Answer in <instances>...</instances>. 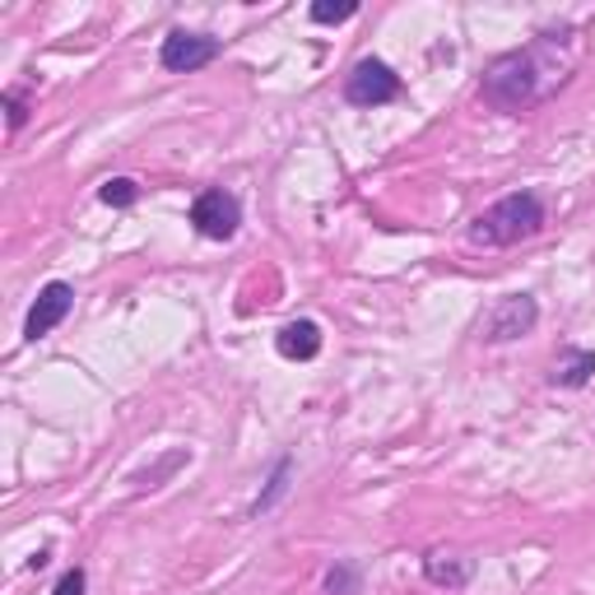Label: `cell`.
<instances>
[{"label":"cell","mask_w":595,"mask_h":595,"mask_svg":"<svg viewBox=\"0 0 595 595\" xmlns=\"http://www.w3.org/2000/svg\"><path fill=\"white\" fill-rule=\"evenodd\" d=\"M577 66V29H558V33H539L530 47L507 51L488 66L479 98L498 112H522L530 102L549 98Z\"/></svg>","instance_id":"cell-1"},{"label":"cell","mask_w":595,"mask_h":595,"mask_svg":"<svg viewBox=\"0 0 595 595\" xmlns=\"http://www.w3.org/2000/svg\"><path fill=\"white\" fill-rule=\"evenodd\" d=\"M595 373V354L591 349H563L549 368V381L554 386H586Z\"/></svg>","instance_id":"cell-9"},{"label":"cell","mask_w":595,"mask_h":595,"mask_svg":"<svg viewBox=\"0 0 595 595\" xmlns=\"http://www.w3.org/2000/svg\"><path fill=\"white\" fill-rule=\"evenodd\" d=\"M70 303H75V289L70 284H47V289L38 294V303H33V313H29V321H23V335L29 340H42L47 330H57L61 321H66V313H70Z\"/></svg>","instance_id":"cell-7"},{"label":"cell","mask_w":595,"mask_h":595,"mask_svg":"<svg viewBox=\"0 0 595 595\" xmlns=\"http://www.w3.org/2000/svg\"><path fill=\"white\" fill-rule=\"evenodd\" d=\"M424 573H428V582L433 586H465L470 582V563H460V558H452V554H428L424 558Z\"/></svg>","instance_id":"cell-10"},{"label":"cell","mask_w":595,"mask_h":595,"mask_svg":"<svg viewBox=\"0 0 595 595\" xmlns=\"http://www.w3.org/2000/svg\"><path fill=\"white\" fill-rule=\"evenodd\" d=\"M136 196H140V187L131 182V177H112V182L102 187V200L108 205H136Z\"/></svg>","instance_id":"cell-13"},{"label":"cell","mask_w":595,"mask_h":595,"mask_svg":"<svg viewBox=\"0 0 595 595\" xmlns=\"http://www.w3.org/2000/svg\"><path fill=\"white\" fill-rule=\"evenodd\" d=\"M51 595H85V573H80V567H70V573L57 582V591H51Z\"/></svg>","instance_id":"cell-15"},{"label":"cell","mask_w":595,"mask_h":595,"mask_svg":"<svg viewBox=\"0 0 595 595\" xmlns=\"http://www.w3.org/2000/svg\"><path fill=\"white\" fill-rule=\"evenodd\" d=\"M354 14H358L354 0H340V6H330V0H317V6H313V19H317V23H345V19H354Z\"/></svg>","instance_id":"cell-12"},{"label":"cell","mask_w":595,"mask_h":595,"mask_svg":"<svg viewBox=\"0 0 595 595\" xmlns=\"http://www.w3.org/2000/svg\"><path fill=\"white\" fill-rule=\"evenodd\" d=\"M279 354L284 358H294V364H307V358H317V349H321V326L317 321H289L279 330Z\"/></svg>","instance_id":"cell-8"},{"label":"cell","mask_w":595,"mask_h":595,"mask_svg":"<svg viewBox=\"0 0 595 595\" xmlns=\"http://www.w3.org/2000/svg\"><path fill=\"white\" fill-rule=\"evenodd\" d=\"M545 228V205L530 191H516V196H503L494 200L488 210L470 224V242L475 247H516L535 238V232Z\"/></svg>","instance_id":"cell-2"},{"label":"cell","mask_w":595,"mask_h":595,"mask_svg":"<svg viewBox=\"0 0 595 595\" xmlns=\"http://www.w3.org/2000/svg\"><path fill=\"white\" fill-rule=\"evenodd\" d=\"M289 470H294V465H289V460H279V470H275L270 488L261 494V503H256V512H266V507H275V503L284 498V488H289Z\"/></svg>","instance_id":"cell-14"},{"label":"cell","mask_w":595,"mask_h":595,"mask_svg":"<svg viewBox=\"0 0 595 595\" xmlns=\"http://www.w3.org/2000/svg\"><path fill=\"white\" fill-rule=\"evenodd\" d=\"M326 595H364V582H358L349 563H335L326 573Z\"/></svg>","instance_id":"cell-11"},{"label":"cell","mask_w":595,"mask_h":595,"mask_svg":"<svg viewBox=\"0 0 595 595\" xmlns=\"http://www.w3.org/2000/svg\"><path fill=\"white\" fill-rule=\"evenodd\" d=\"M535 321H539L535 298H530V294H507V298H498V303L479 317V340H488V345L522 340L526 330H535Z\"/></svg>","instance_id":"cell-3"},{"label":"cell","mask_w":595,"mask_h":595,"mask_svg":"<svg viewBox=\"0 0 595 595\" xmlns=\"http://www.w3.org/2000/svg\"><path fill=\"white\" fill-rule=\"evenodd\" d=\"M6 108H10V131H19V126H23V102H19V93H6Z\"/></svg>","instance_id":"cell-16"},{"label":"cell","mask_w":595,"mask_h":595,"mask_svg":"<svg viewBox=\"0 0 595 595\" xmlns=\"http://www.w3.org/2000/svg\"><path fill=\"white\" fill-rule=\"evenodd\" d=\"M219 57V38L210 33H187V29H177L163 38V66L177 70V75H191L200 66H210Z\"/></svg>","instance_id":"cell-6"},{"label":"cell","mask_w":595,"mask_h":595,"mask_svg":"<svg viewBox=\"0 0 595 595\" xmlns=\"http://www.w3.org/2000/svg\"><path fill=\"white\" fill-rule=\"evenodd\" d=\"M191 224L205 232V238L224 242V238H232V232H238L242 205H238V196H228V191H200L196 205H191Z\"/></svg>","instance_id":"cell-5"},{"label":"cell","mask_w":595,"mask_h":595,"mask_svg":"<svg viewBox=\"0 0 595 595\" xmlns=\"http://www.w3.org/2000/svg\"><path fill=\"white\" fill-rule=\"evenodd\" d=\"M345 98L354 108H381V102L400 98V75L386 61H358L345 80Z\"/></svg>","instance_id":"cell-4"}]
</instances>
